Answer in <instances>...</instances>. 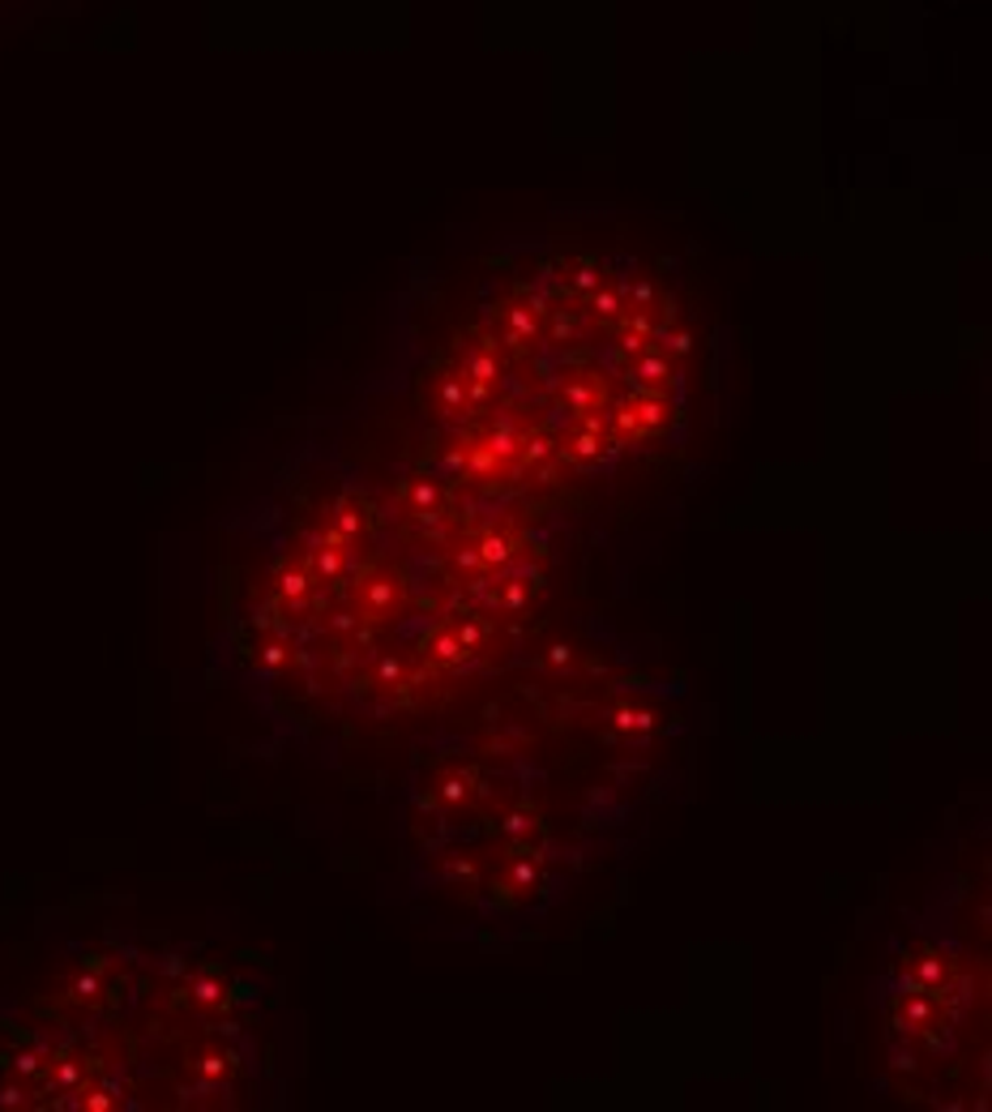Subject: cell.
<instances>
[{
    "label": "cell",
    "mask_w": 992,
    "mask_h": 1112,
    "mask_svg": "<svg viewBox=\"0 0 992 1112\" xmlns=\"http://www.w3.org/2000/svg\"><path fill=\"white\" fill-rule=\"evenodd\" d=\"M403 599H407V587H403V578L398 574H373L364 587H359V595H355V604H359V621H373V625H382V621H389V617H398L403 612Z\"/></svg>",
    "instance_id": "1"
},
{
    "label": "cell",
    "mask_w": 992,
    "mask_h": 1112,
    "mask_svg": "<svg viewBox=\"0 0 992 1112\" xmlns=\"http://www.w3.org/2000/svg\"><path fill=\"white\" fill-rule=\"evenodd\" d=\"M419 651H424V659H428L432 668H462V663L471 659V651L462 647V638H458V629H453V625L432 629V633L419 642Z\"/></svg>",
    "instance_id": "2"
},
{
    "label": "cell",
    "mask_w": 992,
    "mask_h": 1112,
    "mask_svg": "<svg viewBox=\"0 0 992 1112\" xmlns=\"http://www.w3.org/2000/svg\"><path fill=\"white\" fill-rule=\"evenodd\" d=\"M522 548V535L513 526H488L480 539H476V553H480L483 569H505L513 556Z\"/></svg>",
    "instance_id": "3"
},
{
    "label": "cell",
    "mask_w": 992,
    "mask_h": 1112,
    "mask_svg": "<svg viewBox=\"0 0 992 1112\" xmlns=\"http://www.w3.org/2000/svg\"><path fill=\"white\" fill-rule=\"evenodd\" d=\"M505 839L513 843V851L518 848H544V839H547V826H544V818L531 809V805H522V809H513L510 818H505Z\"/></svg>",
    "instance_id": "4"
},
{
    "label": "cell",
    "mask_w": 992,
    "mask_h": 1112,
    "mask_svg": "<svg viewBox=\"0 0 992 1112\" xmlns=\"http://www.w3.org/2000/svg\"><path fill=\"white\" fill-rule=\"evenodd\" d=\"M441 501H446V492L437 480H416L407 489V514L416 523H441Z\"/></svg>",
    "instance_id": "5"
},
{
    "label": "cell",
    "mask_w": 992,
    "mask_h": 1112,
    "mask_svg": "<svg viewBox=\"0 0 992 1112\" xmlns=\"http://www.w3.org/2000/svg\"><path fill=\"white\" fill-rule=\"evenodd\" d=\"M540 590V574H531V578H505V583H497V595H492V604L501 608V612H522V608H531V595Z\"/></svg>",
    "instance_id": "6"
},
{
    "label": "cell",
    "mask_w": 992,
    "mask_h": 1112,
    "mask_svg": "<svg viewBox=\"0 0 992 1112\" xmlns=\"http://www.w3.org/2000/svg\"><path fill=\"white\" fill-rule=\"evenodd\" d=\"M334 526H338L347 539H359V535L368 531V505L355 501V496H338V505H334Z\"/></svg>",
    "instance_id": "7"
},
{
    "label": "cell",
    "mask_w": 992,
    "mask_h": 1112,
    "mask_svg": "<svg viewBox=\"0 0 992 1112\" xmlns=\"http://www.w3.org/2000/svg\"><path fill=\"white\" fill-rule=\"evenodd\" d=\"M911 980L920 984L925 993H932V988H941V984L950 980V963H946L941 954H932L929 950V954H920V958L911 963Z\"/></svg>",
    "instance_id": "8"
},
{
    "label": "cell",
    "mask_w": 992,
    "mask_h": 1112,
    "mask_svg": "<svg viewBox=\"0 0 992 1112\" xmlns=\"http://www.w3.org/2000/svg\"><path fill=\"white\" fill-rule=\"evenodd\" d=\"M347 569V548H325L317 544V553L309 556V574H317L321 583H338Z\"/></svg>",
    "instance_id": "9"
},
{
    "label": "cell",
    "mask_w": 992,
    "mask_h": 1112,
    "mask_svg": "<svg viewBox=\"0 0 992 1112\" xmlns=\"http://www.w3.org/2000/svg\"><path fill=\"white\" fill-rule=\"evenodd\" d=\"M476 784H480V775H476V770H458V775L441 779V787H437V800H446V805H467V800L476 796Z\"/></svg>",
    "instance_id": "10"
},
{
    "label": "cell",
    "mask_w": 992,
    "mask_h": 1112,
    "mask_svg": "<svg viewBox=\"0 0 992 1112\" xmlns=\"http://www.w3.org/2000/svg\"><path fill=\"white\" fill-rule=\"evenodd\" d=\"M279 590H283V599L288 604H304L309 599V590H313V574H309V565H295V569H288L283 578H279Z\"/></svg>",
    "instance_id": "11"
},
{
    "label": "cell",
    "mask_w": 992,
    "mask_h": 1112,
    "mask_svg": "<svg viewBox=\"0 0 992 1112\" xmlns=\"http://www.w3.org/2000/svg\"><path fill=\"white\" fill-rule=\"evenodd\" d=\"M612 723H616L620 732H629V736H646V732L655 727V711H646V706H620Z\"/></svg>",
    "instance_id": "12"
},
{
    "label": "cell",
    "mask_w": 992,
    "mask_h": 1112,
    "mask_svg": "<svg viewBox=\"0 0 992 1112\" xmlns=\"http://www.w3.org/2000/svg\"><path fill=\"white\" fill-rule=\"evenodd\" d=\"M441 878H449V882H476V878H480V869H476V860H471V856H453V860L441 864Z\"/></svg>",
    "instance_id": "13"
},
{
    "label": "cell",
    "mask_w": 992,
    "mask_h": 1112,
    "mask_svg": "<svg viewBox=\"0 0 992 1112\" xmlns=\"http://www.w3.org/2000/svg\"><path fill=\"white\" fill-rule=\"evenodd\" d=\"M449 569H453V574H480L483 560H480V553H476V544L453 548V553H449Z\"/></svg>",
    "instance_id": "14"
},
{
    "label": "cell",
    "mask_w": 992,
    "mask_h": 1112,
    "mask_svg": "<svg viewBox=\"0 0 992 1112\" xmlns=\"http://www.w3.org/2000/svg\"><path fill=\"white\" fill-rule=\"evenodd\" d=\"M574 647H565V642H556V647H547V663L552 668H574Z\"/></svg>",
    "instance_id": "15"
},
{
    "label": "cell",
    "mask_w": 992,
    "mask_h": 1112,
    "mask_svg": "<svg viewBox=\"0 0 992 1112\" xmlns=\"http://www.w3.org/2000/svg\"><path fill=\"white\" fill-rule=\"evenodd\" d=\"M330 625H334V633H359V617L355 612H334Z\"/></svg>",
    "instance_id": "16"
},
{
    "label": "cell",
    "mask_w": 992,
    "mask_h": 1112,
    "mask_svg": "<svg viewBox=\"0 0 992 1112\" xmlns=\"http://www.w3.org/2000/svg\"><path fill=\"white\" fill-rule=\"evenodd\" d=\"M382 685H403V663L398 659H385L382 663Z\"/></svg>",
    "instance_id": "17"
},
{
    "label": "cell",
    "mask_w": 992,
    "mask_h": 1112,
    "mask_svg": "<svg viewBox=\"0 0 992 1112\" xmlns=\"http://www.w3.org/2000/svg\"><path fill=\"white\" fill-rule=\"evenodd\" d=\"M261 659H265V668H279V663H288V647H283V642H270V647L261 651Z\"/></svg>",
    "instance_id": "18"
}]
</instances>
